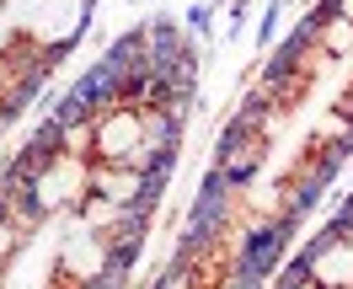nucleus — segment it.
<instances>
[{
  "label": "nucleus",
  "instance_id": "nucleus-2",
  "mask_svg": "<svg viewBox=\"0 0 353 289\" xmlns=\"http://www.w3.org/2000/svg\"><path fill=\"white\" fill-rule=\"evenodd\" d=\"M209 17H214L209 6H193V11H188V27H193V32H203V27H209Z\"/></svg>",
  "mask_w": 353,
  "mask_h": 289
},
{
  "label": "nucleus",
  "instance_id": "nucleus-1",
  "mask_svg": "<svg viewBox=\"0 0 353 289\" xmlns=\"http://www.w3.org/2000/svg\"><path fill=\"white\" fill-rule=\"evenodd\" d=\"M97 161L102 166H134V156L145 150V129H139V112L134 108H112L97 118Z\"/></svg>",
  "mask_w": 353,
  "mask_h": 289
}]
</instances>
